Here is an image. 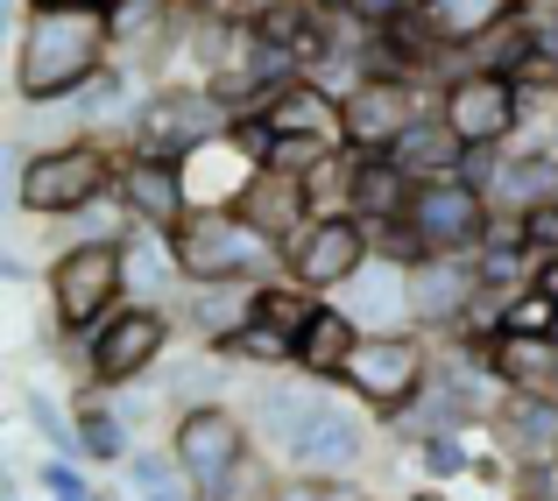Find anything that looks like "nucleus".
<instances>
[{
	"label": "nucleus",
	"instance_id": "1",
	"mask_svg": "<svg viewBox=\"0 0 558 501\" xmlns=\"http://www.w3.org/2000/svg\"><path fill=\"white\" fill-rule=\"evenodd\" d=\"M107 50H121L113 8L93 0H43L22 14V50H14V93L28 107L50 99H78L85 85L107 71Z\"/></svg>",
	"mask_w": 558,
	"mask_h": 501
},
{
	"label": "nucleus",
	"instance_id": "2",
	"mask_svg": "<svg viewBox=\"0 0 558 501\" xmlns=\"http://www.w3.org/2000/svg\"><path fill=\"white\" fill-rule=\"evenodd\" d=\"M50 283V326L57 339H93L113 311L128 304V269H121V241H71L50 255L43 269Z\"/></svg>",
	"mask_w": 558,
	"mask_h": 501
},
{
	"label": "nucleus",
	"instance_id": "3",
	"mask_svg": "<svg viewBox=\"0 0 558 501\" xmlns=\"http://www.w3.org/2000/svg\"><path fill=\"white\" fill-rule=\"evenodd\" d=\"M170 247H178V269H184V290L191 283H269V276H283V247L262 241L255 227H247L241 212H191L178 233H170Z\"/></svg>",
	"mask_w": 558,
	"mask_h": 501
},
{
	"label": "nucleus",
	"instance_id": "4",
	"mask_svg": "<svg viewBox=\"0 0 558 501\" xmlns=\"http://www.w3.org/2000/svg\"><path fill=\"white\" fill-rule=\"evenodd\" d=\"M107 191H121V163L99 142H57V149H28L14 176V205L28 219H78L93 212Z\"/></svg>",
	"mask_w": 558,
	"mask_h": 501
},
{
	"label": "nucleus",
	"instance_id": "5",
	"mask_svg": "<svg viewBox=\"0 0 558 501\" xmlns=\"http://www.w3.org/2000/svg\"><path fill=\"white\" fill-rule=\"evenodd\" d=\"M432 375H438L432 346H424L417 332H368V339H361V353L347 361L340 389L354 395L361 410H375V417L389 424V417H403V410L432 389Z\"/></svg>",
	"mask_w": 558,
	"mask_h": 501
},
{
	"label": "nucleus",
	"instance_id": "6",
	"mask_svg": "<svg viewBox=\"0 0 558 501\" xmlns=\"http://www.w3.org/2000/svg\"><path fill=\"white\" fill-rule=\"evenodd\" d=\"M170 332H178V318H170L163 304H121L107 326L85 339V381H93V389H113V395L135 389L170 353Z\"/></svg>",
	"mask_w": 558,
	"mask_h": 501
},
{
	"label": "nucleus",
	"instance_id": "7",
	"mask_svg": "<svg viewBox=\"0 0 558 501\" xmlns=\"http://www.w3.org/2000/svg\"><path fill=\"white\" fill-rule=\"evenodd\" d=\"M233 121H241V107H227L213 85H205V93H156L149 107L135 113V149L184 163V156L205 149V142H227Z\"/></svg>",
	"mask_w": 558,
	"mask_h": 501
},
{
	"label": "nucleus",
	"instance_id": "8",
	"mask_svg": "<svg viewBox=\"0 0 558 501\" xmlns=\"http://www.w3.org/2000/svg\"><path fill=\"white\" fill-rule=\"evenodd\" d=\"M170 452H178L184 480L205 501L255 445H247V417H241V410H227V403H191V410L170 417Z\"/></svg>",
	"mask_w": 558,
	"mask_h": 501
},
{
	"label": "nucleus",
	"instance_id": "9",
	"mask_svg": "<svg viewBox=\"0 0 558 501\" xmlns=\"http://www.w3.org/2000/svg\"><path fill=\"white\" fill-rule=\"evenodd\" d=\"M403 219L432 255H481L495 198L481 184H466V176H446V184H417V198H410Z\"/></svg>",
	"mask_w": 558,
	"mask_h": 501
},
{
	"label": "nucleus",
	"instance_id": "10",
	"mask_svg": "<svg viewBox=\"0 0 558 501\" xmlns=\"http://www.w3.org/2000/svg\"><path fill=\"white\" fill-rule=\"evenodd\" d=\"M438 113L466 149H502L523 127V93L517 78H495V71H452L446 93H438Z\"/></svg>",
	"mask_w": 558,
	"mask_h": 501
},
{
	"label": "nucleus",
	"instance_id": "11",
	"mask_svg": "<svg viewBox=\"0 0 558 501\" xmlns=\"http://www.w3.org/2000/svg\"><path fill=\"white\" fill-rule=\"evenodd\" d=\"M368 269H375V241H368L361 219H312V233H304L283 261V276H298L318 297H340V290Z\"/></svg>",
	"mask_w": 558,
	"mask_h": 501
},
{
	"label": "nucleus",
	"instance_id": "12",
	"mask_svg": "<svg viewBox=\"0 0 558 501\" xmlns=\"http://www.w3.org/2000/svg\"><path fill=\"white\" fill-rule=\"evenodd\" d=\"M368 452H375L368 424H361L332 389H318L312 431H304V445H298V460H290V474H312V480H354L361 466H368Z\"/></svg>",
	"mask_w": 558,
	"mask_h": 501
},
{
	"label": "nucleus",
	"instance_id": "13",
	"mask_svg": "<svg viewBox=\"0 0 558 501\" xmlns=\"http://www.w3.org/2000/svg\"><path fill=\"white\" fill-rule=\"evenodd\" d=\"M474 297H481L474 255H432L424 269H410V326L417 332H460Z\"/></svg>",
	"mask_w": 558,
	"mask_h": 501
},
{
	"label": "nucleus",
	"instance_id": "14",
	"mask_svg": "<svg viewBox=\"0 0 558 501\" xmlns=\"http://www.w3.org/2000/svg\"><path fill=\"white\" fill-rule=\"evenodd\" d=\"M113 198L135 212V227H156V233H178L191 219V191H184V163L170 156H121V191Z\"/></svg>",
	"mask_w": 558,
	"mask_h": 501
},
{
	"label": "nucleus",
	"instance_id": "15",
	"mask_svg": "<svg viewBox=\"0 0 558 501\" xmlns=\"http://www.w3.org/2000/svg\"><path fill=\"white\" fill-rule=\"evenodd\" d=\"M233 212H241L262 241H276L283 255L304 241V233H312V198H304V176H283V170H255Z\"/></svg>",
	"mask_w": 558,
	"mask_h": 501
},
{
	"label": "nucleus",
	"instance_id": "16",
	"mask_svg": "<svg viewBox=\"0 0 558 501\" xmlns=\"http://www.w3.org/2000/svg\"><path fill=\"white\" fill-rule=\"evenodd\" d=\"M488 424H495V438H502L509 466L558 460V395H502Z\"/></svg>",
	"mask_w": 558,
	"mask_h": 501
},
{
	"label": "nucleus",
	"instance_id": "17",
	"mask_svg": "<svg viewBox=\"0 0 558 501\" xmlns=\"http://www.w3.org/2000/svg\"><path fill=\"white\" fill-rule=\"evenodd\" d=\"M389 163L410 176V184H446V176H466V142L446 127V113H417V121L396 135Z\"/></svg>",
	"mask_w": 558,
	"mask_h": 501
},
{
	"label": "nucleus",
	"instance_id": "18",
	"mask_svg": "<svg viewBox=\"0 0 558 501\" xmlns=\"http://www.w3.org/2000/svg\"><path fill=\"white\" fill-rule=\"evenodd\" d=\"M262 113H269L276 135H326L347 149V99H332L318 78H290L276 85L269 99H262Z\"/></svg>",
	"mask_w": 558,
	"mask_h": 501
},
{
	"label": "nucleus",
	"instance_id": "19",
	"mask_svg": "<svg viewBox=\"0 0 558 501\" xmlns=\"http://www.w3.org/2000/svg\"><path fill=\"white\" fill-rule=\"evenodd\" d=\"M332 304H340V311L354 318L361 332H403V326H410V269L375 261V269L354 276V283H347Z\"/></svg>",
	"mask_w": 558,
	"mask_h": 501
},
{
	"label": "nucleus",
	"instance_id": "20",
	"mask_svg": "<svg viewBox=\"0 0 558 501\" xmlns=\"http://www.w3.org/2000/svg\"><path fill=\"white\" fill-rule=\"evenodd\" d=\"M361 339H368V332H361L354 318L340 311V304H326V311L304 326V339H298V375H304V381H326V389H332V381L347 375V361L361 353Z\"/></svg>",
	"mask_w": 558,
	"mask_h": 501
},
{
	"label": "nucleus",
	"instance_id": "21",
	"mask_svg": "<svg viewBox=\"0 0 558 501\" xmlns=\"http://www.w3.org/2000/svg\"><path fill=\"white\" fill-rule=\"evenodd\" d=\"M488 367L509 395H558V339H517L502 332L488 346Z\"/></svg>",
	"mask_w": 558,
	"mask_h": 501
},
{
	"label": "nucleus",
	"instance_id": "22",
	"mask_svg": "<svg viewBox=\"0 0 558 501\" xmlns=\"http://www.w3.org/2000/svg\"><path fill=\"white\" fill-rule=\"evenodd\" d=\"M71 417H78V460H99V466H128V460H135V424L113 410L107 389L85 381V395H78Z\"/></svg>",
	"mask_w": 558,
	"mask_h": 501
},
{
	"label": "nucleus",
	"instance_id": "23",
	"mask_svg": "<svg viewBox=\"0 0 558 501\" xmlns=\"http://www.w3.org/2000/svg\"><path fill=\"white\" fill-rule=\"evenodd\" d=\"M121 269H128V304H156L149 290L184 283L178 247H170V233H156V227H135V233L121 241Z\"/></svg>",
	"mask_w": 558,
	"mask_h": 501
},
{
	"label": "nucleus",
	"instance_id": "24",
	"mask_svg": "<svg viewBox=\"0 0 558 501\" xmlns=\"http://www.w3.org/2000/svg\"><path fill=\"white\" fill-rule=\"evenodd\" d=\"M410 198H417V184H410L389 156H361V184H354V219L361 227H396V219L410 212Z\"/></svg>",
	"mask_w": 558,
	"mask_h": 501
},
{
	"label": "nucleus",
	"instance_id": "25",
	"mask_svg": "<svg viewBox=\"0 0 558 501\" xmlns=\"http://www.w3.org/2000/svg\"><path fill=\"white\" fill-rule=\"evenodd\" d=\"M332 297H318V290H304L298 276H269V283H255V326H276V332H290V339H304V326H312L318 311H326Z\"/></svg>",
	"mask_w": 558,
	"mask_h": 501
},
{
	"label": "nucleus",
	"instance_id": "26",
	"mask_svg": "<svg viewBox=\"0 0 558 501\" xmlns=\"http://www.w3.org/2000/svg\"><path fill=\"white\" fill-rule=\"evenodd\" d=\"M509 14H517V0H432L424 22H432L452 50H466V42H481L495 22H509Z\"/></svg>",
	"mask_w": 558,
	"mask_h": 501
},
{
	"label": "nucleus",
	"instance_id": "27",
	"mask_svg": "<svg viewBox=\"0 0 558 501\" xmlns=\"http://www.w3.org/2000/svg\"><path fill=\"white\" fill-rule=\"evenodd\" d=\"M354 184H361V149L326 156L312 176H304V198H312V219H354Z\"/></svg>",
	"mask_w": 558,
	"mask_h": 501
},
{
	"label": "nucleus",
	"instance_id": "28",
	"mask_svg": "<svg viewBox=\"0 0 558 501\" xmlns=\"http://www.w3.org/2000/svg\"><path fill=\"white\" fill-rule=\"evenodd\" d=\"M205 353H219V361H241V367H276V375H283V367H298V339L276 332V326H255V318H247L233 339L205 346Z\"/></svg>",
	"mask_w": 558,
	"mask_h": 501
},
{
	"label": "nucleus",
	"instance_id": "29",
	"mask_svg": "<svg viewBox=\"0 0 558 501\" xmlns=\"http://www.w3.org/2000/svg\"><path fill=\"white\" fill-rule=\"evenodd\" d=\"M474 460H481L474 431H432V438L417 445V466H424V480H432V488H446V480H466V474H474Z\"/></svg>",
	"mask_w": 558,
	"mask_h": 501
},
{
	"label": "nucleus",
	"instance_id": "30",
	"mask_svg": "<svg viewBox=\"0 0 558 501\" xmlns=\"http://www.w3.org/2000/svg\"><path fill=\"white\" fill-rule=\"evenodd\" d=\"M283 480H290V474H276V460L255 445V452H247V460L233 466L227 480H219L213 494H205V501H276V494H283Z\"/></svg>",
	"mask_w": 558,
	"mask_h": 501
},
{
	"label": "nucleus",
	"instance_id": "31",
	"mask_svg": "<svg viewBox=\"0 0 558 501\" xmlns=\"http://www.w3.org/2000/svg\"><path fill=\"white\" fill-rule=\"evenodd\" d=\"M22 417L43 431V445H50V460H78V417H64V410L50 403L43 389H28L22 395Z\"/></svg>",
	"mask_w": 558,
	"mask_h": 501
},
{
	"label": "nucleus",
	"instance_id": "32",
	"mask_svg": "<svg viewBox=\"0 0 558 501\" xmlns=\"http://www.w3.org/2000/svg\"><path fill=\"white\" fill-rule=\"evenodd\" d=\"M326 156H340V142H326V135H276V149H269V163L262 170H283V176H312Z\"/></svg>",
	"mask_w": 558,
	"mask_h": 501
},
{
	"label": "nucleus",
	"instance_id": "33",
	"mask_svg": "<svg viewBox=\"0 0 558 501\" xmlns=\"http://www.w3.org/2000/svg\"><path fill=\"white\" fill-rule=\"evenodd\" d=\"M36 480H43V494H50V501H85V494H99L93 480L78 474V460H43Z\"/></svg>",
	"mask_w": 558,
	"mask_h": 501
},
{
	"label": "nucleus",
	"instance_id": "34",
	"mask_svg": "<svg viewBox=\"0 0 558 501\" xmlns=\"http://www.w3.org/2000/svg\"><path fill=\"white\" fill-rule=\"evenodd\" d=\"M523 233H531V255L551 261V255H558V198L531 205V212H523Z\"/></svg>",
	"mask_w": 558,
	"mask_h": 501
},
{
	"label": "nucleus",
	"instance_id": "35",
	"mask_svg": "<svg viewBox=\"0 0 558 501\" xmlns=\"http://www.w3.org/2000/svg\"><path fill=\"white\" fill-rule=\"evenodd\" d=\"M276 501H326V480H312V474H290Z\"/></svg>",
	"mask_w": 558,
	"mask_h": 501
},
{
	"label": "nucleus",
	"instance_id": "36",
	"mask_svg": "<svg viewBox=\"0 0 558 501\" xmlns=\"http://www.w3.org/2000/svg\"><path fill=\"white\" fill-rule=\"evenodd\" d=\"M537 290H545V297H551V304H558V255H551V261H545V269H537Z\"/></svg>",
	"mask_w": 558,
	"mask_h": 501
},
{
	"label": "nucleus",
	"instance_id": "37",
	"mask_svg": "<svg viewBox=\"0 0 558 501\" xmlns=\"http://www.w3.org/2000/svg\"><path fill=\"white\" fill-rule=\"evenodd\" d=\"M410 501H446V494H438V488H424V494H410Z\"/></svg>",
	"mask_w": 558,
	"mask_h": 501
},
{
	"label": "nucleus",
	"instance_id": "38",
	"mask_svg": "<svg viewBox=\"0 0 558 501\" xmlns=\"http://www.w3.org/2000/svg\"><path fill=\"white\" fill-rule=\"evenodd\" d=\"M198 8H227V0H198Z\"/></svg>",
	"mask_w": 558,
	"mask_h": 501
},
{
	"label": "nucleus",
	"instance_id": "39",
	"mask_svg": "<svg viewBox=\"0 0 558 501\" xmlns=\"http://www.w3.org/2000/svg\"><path fill=\"white\" fill-rule=\"evenodd\" d=\"M85 501H99V494H85Z\"/></svg>",
	"mask_w": 558,
	"mask_h": 501
},
{
	"label": "nucleus",
	"instance_id": "40",
	"mask_svg": "<svg viewBox=\"0 0 558 501\" xmlns=\"http://www.w3.org/2000/svg\"><path fill=\"white\" fill-rule=\"evenodd\" d=\"M509 501H523V494H509Z\"/></svg>",
	"mask_w": 558,
	"mask_h": 501
},
{
	"label": "nucleus",
	"instance_id": "41",
	"mask_svg": "<svg viewBox=\"0 0 558 501\" xmlns=\"http://www.w3.org/2000/svg\"><path fill=\"white\" fill-rule=\"evenodd\" d=\"M551 339H558V326H551Z\"/></svg>",
	"mask_w": 558,
	"mask_h": 501
},
{
	"label": "nucleus",
	"instance_id": "42",
	"mask_svg": "<svg viewBox=\"0 0 558 501\" xmlns=\"http://www.w3.org/2000/svg\"><path fill=\"white\" fill-rule=\"evenodd\" d=\"M551 466H558V460H551Z\"/></svg>",
	"mask_w": 558,
	"mask_h": 501
}]
</instances>
